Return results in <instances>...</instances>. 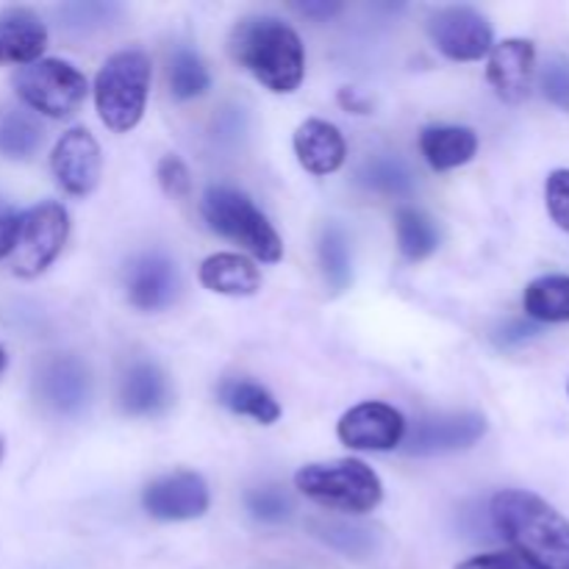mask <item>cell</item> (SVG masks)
Instances as JSON below:
<instances>
[{"mask_svg": "<svg viewBox=\"0 0 569 569\" xmlns=\"http://www.w3.org/2000/svg\"><path fill=\"white\" fill-rule=\"evenodd\" d=\"M489 511L517 553L545 569H569V520L548 500L526 489H503Z\"/></svg>", "mask_w": 569, "mask_h": 569, "instance_id": "6da1fadb", "label": "cell"}, {"mask_svg": "<svg viewBox=\"0 0 569 569\" xmlns=\"http://www.w3.org/2000/svg\"><path fill=\"white\" fill-rule=\"evenodd\" d=\"M228 48L237 64L272 92L289 94L303 81V42L295 28H289L278 17L261 14L239 20L228 39Z\"/></svg>", "mask_w": 569, "mask_h": 569, "instance_id": "7a4b0ae2", "label": "cell"}, {"mask_svg": "<svg viewBox=\"0 0 569 569\" xmlns=\"http://www.w3.org/2000/svg\"><path fill=\"white\" fill-rule=\"evenodd\" d=\"M150 89V56L144 50H120L109 56L94 78V106L103 126L126 133L139 126Z\"/></svg>", "mask_w": 569, "mask_h": 569, "instance_id": "3957f363", "label": "cell"}, {"mask_svg": "<svg viewBox=\"0 0 569 569\" xmlns=\"http://www.w3.org/2000/svg\"><path fill=\"white\" fill-rule=\"evenodd\" d=\"M295 487L315 503L345 515H367L383 500L381 478L359 459L300 467L295 472Z\"/></svg>", "mask_w": 569, "mask_h": 569, "instance_id": "277c9868", "label": "cell"}, {"mask_svg": "<svg viewBox=\"0 0 569 569\" xmlns=\"http://www.w3.org/2000/svg\"><path fill=\"white\" fill-rule=\"evenodd\" d=\"M200 209H203V220L209 222L211 231L242 244L259 261H267V264L281 261V237L244 192H237L231 187H209Z\"/></svg>", "mask_w": 569, "mask_h": 569, "instance_id": "5b68a950", "label": "cell"}, {"mask_svg": "<svg viewBox=\"0 0 569 569\" xmlns=\"http://www.w3.org/2000/svg\"><path fill=\"white\" fill-rule=\"evenodd\" d=\"M14 92L28 109L53 120H67L87 100V78L61 59H39L14 76Z\"/></svg>", "mask_w": 569, "mask_h": 569, "instance_id": "8992f818", "label": "cell"}, {"mask_svg": "<svg viewBox=\"0 0 569 569\" xmlns=\"http://www.w3.org/2000/svg\"><path fill=\"white\" fill-rule=\"evenodd\" d=\"M70 233V217L56 200L33 206L20 214L14 248H11V270L20 278H37L59 259Z\"/></svg>", "mask_w": 569, "mask_h": 569, "instance_id": "52a82bcc", "label": "cell"}, {"mask_svg": "<svg viewBox=\"0 0 569 569\" xmlns=\"http://www.w3.org/2000/svg\"><path fill=\"white\" fill-rule=\"evenodd\" d=\"M428 33L439 53L453 61H478L492 53L495 33L481 11L470 6H448L431 14Z\"/></svg>", "mask_w": 569, "mask_h": 569, "instance_id": "ba28073f", "label": "cell"}, {"mask_svg": "<svg viewBox=\"0 0 569 569\" xmlns=\"http://www.w3.org/2000/svg\"><path fill=\"white\" fill-rule=\"evenodd\" d=\"M209 487L192 470H176L150 481L142 492V506L150 517L164 522L198 520L209 511Z\"/></svg>", "mask_w": 569, "mask_h": 569, "instance_id": "9c48e42d", "label": "cell"}, {"mask_svg": "<svg viewBox=\"0 0 569 569\" xmlns=\"http://www.w3.org/2000/svg\"><path fill=\"white\" fill-rule=\"evenodd\" d=\"M50 170L67 194L87 198L89 192H94V187L100 183V172H103L98 139L87 128L67 131L50 153Z\"/></svg>", "mask_w": 569, "mask_h": 569, "instance_id": "30bf717a", "label": "cell"}, {"mask_svg": "<svg viewBox=\"0 0 569 569\" xmlns=\"http://www.w3.org/2000/svg\"><path fill=\"white\" fill-rule=\"evenodd\" d=\"M403 415L381 400L353 406L337 426V437L353 450H392L403 442Z\"/></svg>", "mask_w": 569, "mask_h": 569, "instance_id": "8fae6325", "label": "cell"}, {"mask_svg": "<svg viewBox=\"0 0 569 569\" xmlns=\"http://www.w3.org/2000/svg\"><path fill=\"white\" fill-rule=\"evenodd\" d=\"M487 433V417L476 411H461V415H439L426 417L417 422L411 431L406 453L411 456H442L467 450Z\"/></svg>", "mask_w": 569, "mask_h": 569, "instance_id": "7c38bea8", "label": "cell"}, {"mask_svg": "<svg viewBox=\"0 0 569 569\" xmlns=\"http://www.w3.org/2000/svg\"><path fill=\"white\" fill-rule=\"evenodd\" d=\"M126 289L131 306L139 311H161L176 303L181 292V276L170 256L150 250L131 261L126 272Z\"/></svg>", "mask_w": 569, "mask_h": 569, "instance_id": "4fadbf2b", "label": "cell"}, {"mask_svg": "<svg viewBox=\"0 0 569 569\" xmlns=\"http://www.w3.org/2000/svg\"><path fill=\"white\" fill-rule=\"evenodd\" d=\"M37 395L48 409L59 415H78L87 409L92 378L87 365L76 356H53L37 372Z\"/></svg>", "mask_w": 569, "mask_h": 569, "instance_id": "5bb4252c", "label": "cell"}, {"mask_svg": "<svg viewBox=\"0 0 569 569\" xmlns=\"http://www.w3.org/2000/svg\"><path fill=\"white\" fill-rule=\"evenodd\" d=\"M533 76H537V48L531 39H506L495 44L489 53L487 78L503 103H522L531 94Z\"/></svg>", "mask_w": 569, "mask_h": 569, "instance_id": "9a60e30c", "label": "cell"}, {"mask_svg": "<svg viewBox=\"0 0 569 569\" xmlns=\"http://www.w3.org/2000/svg\"><path fill=\"white\" fill-rule=\"evenodd\" d=\"M295 156L311 176H331L345 164L348 144L333 122L311 117V120L300 122L295 131Z\"/></svg>", "mask_w": 569, "mask_h": 569, "instance_id": "2e32d148", "label": "cell"}, {"mask_svg": "<svg viewBox=\"0 0 569 569\" xmlns=\"http://www.w3.org/2000/svg\"><path fill=\"white\" fill-rule=\"evenodd\" d=\"M48 48V28L31 9L0 14V64H33Z\"/></svg>", "mask_w": 569, "mask_h": 569, "instance_id": "e0dca14e", "label": "cell"}, {"mask_svg": "<svg viewBox=\"0 0 569 569\" xmlns=\"http://www.w3.org/2000/svg\"><path fill=\"white\" fill-rule=\"evenodd\" d=\"M170 403V383L153 361H133L120 383V406L131 417L159 415Z\"/></svg>", "mask_w": 569, "mask_h": 569, "instance_id": "ac0fdd59", "label": "cell"}, {"mask_svg": "<svg viewBox=\"0 0 569 569\" xmlns=\"http://www.w3.org/2000/svg\"><path fill=\"white\" fill-rule=\"evenodd\" d=\"M200 283L209 292L228 295V298H250L261 289V272L248 256L214 253L200 264Z\"/></svg>", "mask_w": 569, "mask_h": 569, "instance_id": "d6986e66", "label": "cell"}, {"mask_svg": "<svg viewBox=\"0 0 569 569\" xmlns=\"http://www.w3.org/2000/svg\"><path fill=\"white\" fill-rule=\"evenodd\" d=\"M420 148L433 170H456L478 153V133L465 126H431L422 131Z\"/></svg>", "mask_w": 569, "mask_h": 569, "instance_id": "ffe728a7", "label": "cell"}, {"mask_svg": "<svg viewBox=\"0 0 569 569\" xmlns=\"http://www.w3.org/2000/svg\"><path fill=\"white\" fill-rule=\"evenodd\" d=\"M522 306L537 322H569V276H542L531 281Z\"/></svg>", "mask_w": 569, "mask_h": 569, "instance_id": "44dd1931", "label": "cell"}, {"mask_svg": "<svg viewBox=\"0 0 569 569\" xmlns=\"http://www.w3.org/2000/svg\"><path fill=\"white\" fill-rule=\"evenodd\" d=\"M220 403L231 409L233 415L250 417V420L261 422V426H272L281 417L278 400L261 383L253 381H222Z\"/></svg>", "mask_w": 569, "mask_h": 569, "instance_id": "7402d4cb", "label": "cell"}, {"mask_svg": "<svg viewBox=\"0 0 569 569\" xmlns=\"http://www.w3.org/2000/svg\"><path fill=\"white\" fill-rule=\"evenodd\" d=\"M320 264L331 292H345L353 278V259H350V239L342 226L328 222L320 233Z\"/></svg>", "mask_w": 569, "mask_h": 569, "instance_id": "603a6c76", "label": "cell"}, {"mask_svg": "<svg viewBox=\"0 0 569 569\" xmlns=\"http://www.w3.org/2000/svg\"><path fill=\"white\" fill-rule=\"evenodd\" d=\"M398 244L400 253L411 261H422L439 248V231L433 226V220L428 214H422L420 209H411V206H403L398 209Z\"/></svg>", "mask_w": 569, "mask_h": 569, "instance_id": "cb8c5ba5", "label": "cell"}, {"mask_svg": "<svg viewBox=\"0 0 569 569\" xmlns=\"http://www.w3.org/2000/svg\"><path fill=\"white\" fill-rule=\"evenodd\" d=\"M39 144H42V128L28 111H0V153L9 159H28L37 153Z\"/></svg>", "mask_w": 569, "mask_h": 569, "instance_id": "d4e9b609", "label": "cell"}, {"mask_svg": "<svg viewBox=\"0 0 569 569\" xmlns=\"http://www.w3.org/2000/svg\"><path fill=\"white\" fill-rule=\"evenodd\" d=\"M359 181L367 189H376L381 194H395V198L415 192V172L398 156H376V159L365 161L359 170Z\"/></svg>", "mask_w": 569, "mask_h": 569, "instance_id": "484cf974", "label": "cell"}, {"mask_svg": "<svg viewBox=\"0 0 569 569\" xmlns=\"http://www.w3.org/2000/svg\"><path fill=\"white\" fill-rule=\"evenodd\" d=\"M317 539L333 548L337 553L348 556V559H370L378 550V533L365 526H350V522H311Z\"/></svg>", "mask_w": 569, "mask_h": 569, "instance_id": "4316f807", "label": "cell"}, {"mask_svg": "<svg viewBox=\"0 0 569 569\" xmlns=\"http://www.w3.org/2000/svg\"><path fill=\"white\" fill-rule=\"evenodd\" d=\"M170 89L178 100H192L209 89V70L192 48H176L170 59Z\"/></svg>", "mask_w": 569, "mask_h": 569, "instance_id": "83f0119b", "label": "cell"}, {"mask_svg": "<svg viewBox=\"0 0 569 569\" xmlns=\"http://www.w3.org/2000/svg\"><path fill=\"white\" fill-rule=\"evenodd\" d=\"M244 503H248V511L256 517V520L270 522V526H278V522L292 517V500L283 495L281 487L250 489Z\"/></svg>", "mask_w": 569, "mask_h": 569, "instance_id": "f1b7e54d", "label": "cell"}, {"mask_svg": "<svg viewBox=\"0 0 569 569\" xmlns=\"http://www.w3.org/2000/svg\"><path fill=\"white\" fill-rule=\"evenodd\" d=\"M117 14H120V6L114 3H70L59 9V17L64 20L61 26L76 33L109 26Z\"/></svg>", "mask_w": 569, "mask_h": 569, "instance_id": "f546056e", "label": "cell"}, {"mask_svg": "<svg viewBox=\"0 0 569 569\" xmlns=\"http://www.w3.org/2000/svg\"><path fill=\"white\" fill-rule=\"evenodd\" d=\"M539 89L556 109L569 111V59L550 56L539 70Z\"/></svg>", "mask_w": 569, "mask_h": 569, "instance_id": "4dcf8cb0", "label": "cell"}, {"mask_svg": "<svg viewBox=\"0 0 569 569\" xmlns=\"http://www.w3.org/2000/svg\"><path fill=\"white\" fill-rule=\"evenodd\" d=\"M545 200L556 226L569 233V170H553L545 183Z\"/></svg>", "mask_w": 569, "mask_h": 569, "instance_id": "1f68e13d", "label": "cell"}, {"mask_svg": "<svg viewBox=\"0 0 569 569\" xmlns=\"http://www.w3.org/2000/svg\"><path fill=\"white\" fill-rule=\"evenodd\" d=\"M159 183L170 198H187L192 192V178H189L187 164L178 156H164L159 161Z\"/></svg>", "mask_w": 569, "mask_h": 569, "instance_id": "d6a6232c", "label": "cell"}, {"mask_svg": "<svg viewBox=\"0 0 569 569\" xmlns=\"http://www.w3.org/2000/svg\"><path fill=\"white\" fill-rule=\"evenodd\" d=\"M456 569H545L539 565H533L531 559H526L517 550H509V553H483V556H472V559L461 561Z\"/></svg>", "mask_w": 569, "mask_h": 569, "instance_id": "836d02e7", "label": "cell"}, {"mask_svg": "<svg viewBox=\"0 0 569 569\" xmlns=\"http://www.w3.org/2000/svg\"><path fill=\"white\" fill-rule=\"evenodd\" d=\"M17 228H20V217L0 198V259H6L11 253V248H14Z\"/></svg>", "mask_w": 569, "mask_h": 569, "instance_id": "e575fe53", "label": "cell"}, {"mask_svg": "<svg viewBox=\"0 0 569 569\" xmlns=\"http://www.w3.org/2000/svg\"><path fill=\"white\" fill-rule=\"evenodd\" d=\"M342 6L337 0H306V3H298V11L306 17H315V20H328L333 17Z\"/></svg>", "mask_w": 569, "mask_h": 569, "instance_id": "d590c367", "label": "cell"}, {"mask_svg": "<svg viewBox=\"0 0 569 569\" xmlns=\"http://www.w3.org/2000/svg\"><path fill=\"white\" fill-rule=\"evenodd\" d=\"M533 333H537V328L533 326H528V322H522V320H511L509 328L498 331V342L515 345V342H522V339H531Z\"/></svg>", "mask_w": 569, "mask_h": 569, "instance_id": "8d00e7d4", "label": "cell"}, {"mask_svg": "<svg viewBox=\"0 0 569 569\" xmlns=\"http://www.w3.org/2000/svg\"><path fill=\"white\" fill-rule=\"evenodd\" d=\"M6 365H9V356H6V350L0 348V376L6 372Z\"/></svg>", "mask_w": 569, "mask_h": 569, "instance_id": "74e56055", "label": "cell"}, {"mask_svg": "<svg viewBox=\"0 0 569 569\" xmlns=\"http://www.w3.org/2000/svg\"><path fill=\"white\" fill-rule=\"evenodd\" d=\"M3 453H6V445H3V437H0V461H3Z\"/></svg>", "mask_w": 569, "mask_h": 569, "instance_id": "f35d334b", "label": "cell"}]
</instances>
